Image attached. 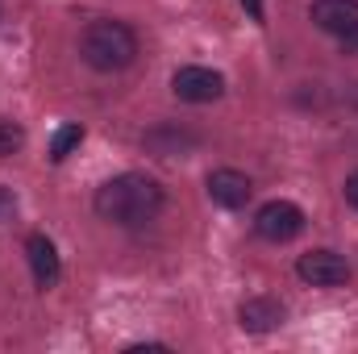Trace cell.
<instances>
[{
	"label": "cell",
	"instance_id": "12",
	"mask_svg": "<svg viewBox=\"0 0 358 354\" xmlns=\"http://www.w3.org/2000/svg\"><path fill=\"white\" fill-rule=\"evenodd\" d=\"M25 146V129L17 125V121H8V117H0V159H8V155H17Z\"/></svg>",
	"mask_w": 358,
	"mask_h": 354
},
{
	"label": "cell",
	"instance_id": "15",
	"mask_svg": "<svg viewBox=\"0 0 358 354\" xmlns=\"http://www.w3.org/2000/svg\"><path fill=\"white\" fill-rule=\"evenodd\" d=\"M342 196H346V204H350V208H358V171H350V176H346V183H342Z\"/></svg>",
	"mask_w": 358,
	"mask_h": 354
},
{
	"label": "cell",
	"instance_id": "3",
	"mask_svg": "<svg viewBox=\"0 0 358 354\" xmlns=\"http://www.w3.org/2000/svg\"><path fill=\"white\" fill-rule=\"evenodd\" d=\"M304 225H308V217H304V208L292 204V200H267V204L255 213V234H259L263 242H275V246L300 238Z\"/></svg>",
	"mask_w": 358,
	"mask_h": 354
},
{
	"label": "cell",
	"instance_id": "2",
	"mask_svg": "<svg viewBox=\"0 0 358 354\" xmlns=\"http://www.w3.org/2000/svg\"><path fill=\"white\" fill-rule=\"evenodd\" d=\"M138 34L125 25V21H113V17H100V21H88V29L80 34V59L88 63L92 71H125L138 63Z\"/></svg>",
	"mask_w": 358,
	"mask_h": 354
},
{
	"label": "cell",
	"instance_id": "9",
	"mask_svg": "<svg viewBox=\"0 0 358 354\" xmlns=\"http://www.w3.org/2000/svg\"><path fill=\"white\" fill-rule=\"evenodd\" d=\"M25 259H29L34 283H38L42 292L59 283V275H63V263H59V250H55V242H50L46 234H29V238H25Z\"/></svg>",
	"mask_w": 358,
	"mask_h": 354
},
{
	"label": "cell",
	"instance_id": "14",
	"mask_svg": "<svg viewBox=\"0 0 358 354\" xmlns=\"http://www.w3.org/2000/svg\"><path fill=\"white\" fill-rule=\"evenodd\" d=\"M242 8H246V17H250L255 25H267V8H263V0H242Z\"/></svg>",
	"mask_w": 358,
	"mask_h": 354
},
{
	"label": "cell",
	"instance_id": "8",
	"mask_svg": "<svg viewBox=\"0 0 358 354\" xmlns=\"http://www.w3.org/2000/svg\"><path fill=\"white\" fill-rule=\"evenodd\" d=\"M283 321H287V309H283V300H275V296H250V300L238 304V325H242L246 334H271V330H279Z\"/></svg>",
	"mask_w": 358,
	"mask_h": 354
},
{
	"label": "cell",
	"instance_id": "7",
	"mask_svg": "<svg viewBox=\"0 0 358 354\" xmlns=\"http://www.w3.org/2000/svg\"><path fill=\"white\" fill-rule=\"evenodd\" d=\"M204 187H208V200L221 204V208H242V204L255 196L250 176H242V171H234V167H217V171H208Z\"/></svg>",
	"mask_w": 358,
	"mask_h": 354
},
{
	"label": "cell",
	"instance_id": "16",
	"mask_svg": "<svg viewBox=\"0 0 358 354\" xmlns=\"http://www.w3.org/2000/svg\"><path fill=\"white\" fill-rule=\"evenodd\" d=\"M346 46H355V50H358V34H355V38H346Z\"/></svg>",
	"mask_w": 358,
	"mask_h": 354
},
{
	"label": "cell",
	"instance_id": "1",
	"mask_svg": "<svg viewBox=\"0 0 358 354\" xmlns=\"http://www.w3.org/2000/svg\"><path fill=\"white\" fill-rule=\"evenodd\" d=\"M167 204V192L163 183L142 171H121V176L104 179L92 196V208L100 221L108 225H121V229H138V225H150Z\"/></svg>",
	"mask_w": 358,
	"mask_h": 354
},
{
	"label": "cell",
	"instance_id": "10",
	"mask_svg": "<svg viewBox=\"0 0 358 354\" xmlns=\"http://www.w3.org/2000/svg\"><path fill=\"white\" fill-rule=\"evenodd\" d=\"M192 146H196V134H183L176 125H163V129L146 134V150H155L159 159H183Z\"/></svg>",
	"mask_w": 358,
	"mask_h": 354
},
{
	"label": "cell",
	"instance_id": "6",
	"mask_svg": "<svg viewBox=\"0 0 358 354\" xmlns=\"http://www.w3.org/2000/svg\"><path fill=\"white\" fill-rule=\"evenodd\" d=\"M308 17H313L317 29H325L342 42L358 34V0H313Z\"/></svg>",
	"mask_w": 358,
	"mask_h": 354
},
{
	"label": "cell",
	"instance_id": "13",
	"mask_svg": "<svg viewBox=\"0 0 358 354\" xmlns=\"http://www.w3.org/2000/svg\"><path fill=\"white\" fill-rule=\"evenodd\" d=\"M13 213H17V196L8 187H0V221H13Z\"/></svg>",
	"mask_w": 358,
	"mask_h": 354
},
{
	"label": "cell",
	"instance_id": "5",
	"mask_svg": "<svg viewBox=\"0 0 358 354\" xmlns=\"http://www.w3.org/2000/svg\"><path fill=\"white\" fill-rule=\"evenodd\" d=\"M296 275L313 288H342L350 279V263L338 250H308V255H300Z\"/></svg>",
	"mask_w": 358,
	"mask_h": 354
},
{
	"label": "cell",
	"instance_id": "11",
	"mask_svg": "<svg viewBox=\"0 0 358 354\" xmlns=\"http://www.w3.org/2000/svg\"><path fill=\"white\" fill-rule=\"evenodd\" d=\"M80 142H84V125H76V121L59 125V134L50 138V163H63V159H67Z\"/></svg>",
	"mask_w": 358,
	"mask_h": 354
},
{
	"label": "cell",
	"instance_id": "4",
	"mask_svg": "<svg viewBox=\"0 0 358 354\" xmlns=\"http://www.w3.org/2000/svg\"><path fill=\"white\" fill-rule=\"evenodd\" d=\"M171 92H176L183 104H213L221 92H225V76L213 71V67H179L171 76Z\"/></svg>",
	"mask_w": 358,
	"mask_h": 354
}]
</instances>
